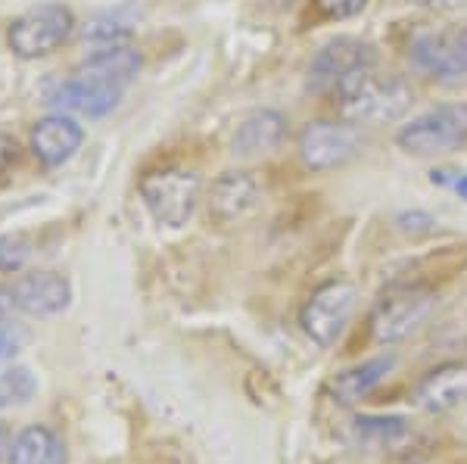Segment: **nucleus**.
Segmentation results:
<instances>
[{
    "label": "nucleus",
    "mask_w": 467,
    "mask_h": 464,
    "mask_svg": "<svg viewBox=\"0 0 467 464\" xmlns=\"http://www.w3.org/2000/svg\"><path fill=\"white\" fill-rule=\"evenodd\" d=\"M138 75H140V57L138 50H131V44H125V47L90 50L85 63L47 94V103L50 107H59V112L72 109L88 119H100L119 107V100L134 85Z\"/></svg>",
    "instance_id": "1"
},
{
    "label": "nucleus",
    "mask_w": 467,
    "mask_h": 464,
    "mask_svg": "<svg viewBox=\"0 0 467 464\" xmlns=\"http://www.w3.org/2000/svg\"><path fill=\"white\" fill-rule=\"evenodd\" d=\"M334 109L349 125H387L399 122L411 109L414 91L402 75H383L378 66L361 69L343 81L334 94Z\"/></svg>",
    "instance_id": "2"
},
{
    "label": "nucleus",
    "mask_w": 467,
    "mask_h": 464,
    "mask_svg": "<svg viewBox=\"0 0 467 464\" xmlns=\"http://www.w3.org/2000/svg\"><path fill=\"white\" fill-rule=\"evenodd\" d=\"M396 144L409 156L433 160L467 144V103H440L396 131Z\"/></svg>",
    "instance_id": "3"
},
{
    "label": "nucleus",
    "mask_w": 467,
    "mask_h": 464,
    "mask_svg": "<svg viewBox=\"0 0 467 464\" xmlns=\"http://www.w3.org/2000/svg\"><path fill=\"white\" fill-rule=\"evenodd\" d=\"M75 32V13L66 4H37L10 22L6 44L19 59H41L63 47Z\"/></svg>",
    "instance_id": "4"
},
{
    "label": "nucleus",
    "mask_w": 467,
    "mask_h": 464,
    "mask_svg": "<svg viewBox=\"0 0 467 464\" xmlns=\"http://www.w3.org/2000/svg\"><path fill=\"white\" fill-rule=\"evenodd\" d=\"M436 305V294L427 284H396L383 290L371 312V334L378 343H399L418 331Z\"/></svg>",
    "instance_id": "5"
},
{
    "label": "nucleus",
    "mask_w": 467,
    "mask_h": 464,
    "mask_svg": "<svg viewBox=\"0 0 467 464\" xmlns=\"http://www.w3.org/2000/svg\"><path fill=\"white\" fill-rule=\"evenodd\" d=\"M140 200L156 222L165 228H181L191 222L200 203V175L187 169H160L140 178Z\"/></svg>",
    "instance_id": "6"
},
{
    "label": "nucleus",
    "mask_w": 467,
    "mask_h": 464,
    "mask_svg": "<svg viewBox=\"0 0 467 464\" xmlns=\"http://www.w3.org/2000/svg\"><path fill=\"white\" fill-rule=\"evenodd\" d=\"M409 59L420 75L442 85L467 78V26L436 28L411 37Z\"/></svg>",
    "instance_id": "7"
},
{
    "label": "nucleus",
    "mask_w": 467,
    "mask_h": 464,
    "mask_svg": "<svg viewBox=\"0 0 467 464\" xmlns=\"http://www.w3.org/2000/svg\"><path fill=\"white\" fill-rule=\"evenodd\" d=\"M358 290L349 281H327L308 296L303 305L299 325L303 331L318 343L321 349H330L343 336L346 325H349L352 312H356Z\"/></svg>",
    "instance_id": "8"
},
{
    "label": "nucleus",
    "mask_w": 467,
    "mask_h": 464,
    "mask_svg": "<svg viewBox=\"0 0 467 464\" xmlns=\"http://www.w3.org/2000/svg\"><path fill=\"white\" fill-rule=\"evenodd\" d=\"M296 153L299 162L308 171H334L343 169L346 162H352L361 153V138L356 125L349 122H308L296 138Z\"/></svg>",
    "instance_id": "9"
},
{
    "label": "nucleus",
    "mask_w": 467,
    "mask_h": 464,
    "mask_svg": "<svg viewBox=\"0 0 467 464\" xmlns=\"http://www.w3.org/2000/svg\"><path fill=\"white\" fill-rule=\"evenodd\" d=\"M378 66V50L358 37H337L327 41L308 63V85L315 94H334L349 75Z\"/></svg>",
    "instance_id": "10"
},
{
    "label": "nucleus",
    "mask_w": 467,
    "mask_h": 464,
    "mask_svg": "<svg viewBox=\"0 0 467 464\" xmlns=\"http://www.w3.org/2000/svg\"><path fill=\"white\" fill-rule=\"evenodd\" d=\"M13 309L32 318L63 315L72 305V284L57 272H28L10 284Z\"/></svg>",
    "instance_id": "11"
},
{
    "label": "nucleus",
    "mask_w": 467,
    "mask_h": 464,
    "mask_svg": "<svg viewBox=\"0 0 467 464\" xmlns=\"http://www.w3.org/2000/svg\"><path fill=\"white\" fill-rule=\"evenodd\" d=\"M262 203V184L253 171H224L209 187V219L218 224H234L253 215Z\"/></svg>",
    "instance_id": "12"
},
{
    "label": "nucleus",
    "mask_w": 467,
    "mask_h": 464,
    "mask_svg": "<svg viewBox=\"0 0 467 464\" xmlns=\"http://www.w3.org/2000/svg\"><path fill=\"white\" fill-rule=\"evenodd\" d=\"M85 144V129L69 112H50L32 129V153L44 169H59Z\"/></svg>",
    "instance_id": "13"
},
{
    "label": "nucleus",
    "mask_w": 467,
    "mask_h": 464,
    "mask_svg": "<svg viewBox=\"0 0 467 464\" xmlns=\"http://www.w3.org/2000/svg\"><path fill=\"white\" fill-rule=\"evenodd\" d=\"M284 138H287V116L277 109H253L244 116L231 140V153L240 160H262L281 150Z\"/></svg>",
    "instance_id": "14"
},
{
    "label": "nucleus",
    "mask_w": 467,
    "mask_h": 464,
    "mask_svg": "<svg viewBox=\"0 0 467 464\" xmlns=\"http://www.w3.org/2000/svg\"><path fill=\"white\" fill-rule=\"evenodd\" d=\"M414 402L431 415L458 408L467 402V368L464 365H442V368L431 371L414 387Z\"/></svg>",
    "instance_id": "15"
},
{
    "label": "nucleus",
    "mask_w": 467,
    "mask_h": 464,
    "mask_svg": "<svg viewBox=\"0 0 467 464\" xmlns=\"http://www.w3.org/2000/svg\"><path fill=\"white\" fill-rule=\"evenodd\" d=\"M393 368H396V356L368 358V362L356 365V368L337 374V377L330 380L327 393L334 396V402H340V406H356V402H361L365 396H371L378 390Z\"/></svg>",
    "instance_id": "16"
},
{
    "label": "nucleus",
    "mask_w": 467,
    "mask_h": 464,
    "mask_svg": "<svg viewBox=\"0 0 467 464\" xmlns=\"http://www.w3.org/2000/svg\"><path fill=\"white\" fill-rule=\"evenodd\" d=\"M6 464H66V443L57 430L32 424L13 437Z\"/></svg>",
    "instance_id": "17"
},
{
    "label": "nucleus",
    "mask_w": 467,
    "mask_h": 464,
    "mask_svg": "<svg viewBox=\"0 0 467 464\" xmlns=\"http://www.w3.org/2000/svg\"><path fill=\"white\" fill-rule=\"evenodd\" d=\"M356 433L368 446H393L411 433L409 418H356Z\"/></svg>",
    "instance_id": "18"
},
{
    "label": "nucleus",
    "mask_w": 467,
    "mask_h": 464,
    "mask_svg": "<svg viewBox=\"0 0 467 464\" xmlns=\"http://www.w3.org/2000/svg\"><path fill=\"white\" fill-rule=\"evenodd\" d=\"M81 37H85V44H88L90 50L125 47V44L131 41V28H128L125 22L107 16V19H94L90 26H85Z\"/></svg>",
    "instance_id": "19"
},
{
    "label": "nucleus",
    "mask_w": 467,
    "mask_h": 464,
    "mask_svg": "<svg viewBox=\"0 0 467 464\" xmlns=\"http://www.w3.org/2000/svg\"><path fill=\"white\" fill-rule=\"evenodd\" d=\"M37 384L28 368H6L0 371V408L6 406H22L35 396Z\"/></svg>",
    "instance_id": "20"
},
{
    "label": "nucleus",
    "mask_w": 467,
    "mask_h": 464,
    "mask_svg": "<svg viewBox=\"0 0 467 464\" xmlns=\"http://www.w3.org/2000/svg\"><path fill=\"white\" fill-rule=\"evenodd\" d=\"M312 4L327 19H356L368 10L371 0H312Z\"/></svg>",
    "instance_id": "21"
},
{
    "label": "nucleus",
    "mask_w": 467,
    "mask_h": 464,
    "mask_svg": "<svg viewBox=\"0 0 467 464\" xmlns=\"http://www.w3.org/2000/svg\"><path fill=\"white\" fill-rule=\"evenodd\" d=\"M28 256V246L22 243V237H0V274L4 272H19L22 262Z\"/></svg>",
    "instance_id": "22"
},
{
    "label": "nucleus",
    "mask_w": 467,
    "mask_h": 464,
    "mask_svg": "<svg viewBox=\"0 0 467 464\" xmlns=\"http://www.w3.org/2000/svg\"><path fill=\"white\" fill-rule=\"evenodd\" d=\"M19 343H22V334L16 331V327H13L10 321H0V362H6V358L16 356Z\"/></svg>",
    "instance_id": "23"
},
{
    "label": "nucleus",
    "mask_w": 467,
    "mask_h": 464,
    "mask_svg": "<svg viewBox=\"0 0 467 464\" xmlns=\"http://www.w3.org/2000/svg\"><path fill=\"white\" fill-rule=\"evenodd\" d=\"M13 160H16V140L0 131V171H6V166H10Z\"/></svg>",
    "instance_id": "24"
},
{
    "label": "nucleus",
    "mask_w": 467,
    "mask_h": 464,
    "mask_svg": "<svg viewBox=\"0 0 467 464\" xmlns=\"http://www.w3.org/2000/svg\"><path fill=\"white\" fill-rule=\"evenodd\" d=\"M13 309V296H10V287H0V321H6Z\"/></svg>",
    "instance_id": "25"
},
{
    "label": "nucleus",
    "mask_w": 467,
    "mask_h": 464,
    "mask_svg": "<svg viewBox=\"0 0 467 464\" xmlns=\"http://www.w3.org/2000/svg\"><path fill=\"white\" fill-rule=\"evenodd\" d=\"M10 446H13V433H10L6 424H0V459H4V455H10Z\"/></svg>",
    "instance_id": "26"
},
{
    "label": "nucleus",
    "mask_w": 467,
    "mask_h": 464,
    "mask_svg": "<svg viewBox=\"0 0 467 464\" xmlns=\"http://www.w3.org/2000/svg\"><path fill=\"white\" fill-rule=\"evenodd\" d=\"M455 193L462 200H467V175H458V181H455Z\"/></svg>",
    "instance_id": "27"
},
{
    "label": "nucleus",
    "mask_w": 467,
    "mask_h": 464,
    "mask_svg": "<svg viewBox=\"0 0 467 464\" xmlns=\"http://www.w3.org/2000/svg\"><path fill=\"white\" fill-rule=\"evenodd\" d=\"M414 4H420V6H451L455 0H414Z\"/></svg>",
    "instance_id": "28"
}]
</instances>
